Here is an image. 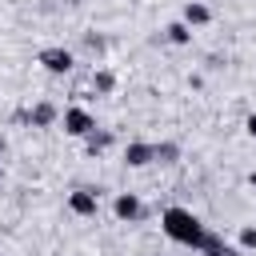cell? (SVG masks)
I'll return each mask as SVG.
<instances>
[{
  "label": "cell",
  "instance_id": "1",
  "mask_svg": "<svg viewBox=\"0 0 256 256\" xmlns=\"http://www.w3.org/2000/svg\"><path fill=\"white\" fill-rule=\"evenodd\" d=\"M160 228L176 240V244H188V248H200L204 244V224H200V216L196 212H188V208H168L164 216H160Z\"/></svg>",
  "mask_w": 256,
  "mask_h": 256
},
{
  "label": "cell",
  "instance_id": "2",
  "mask_svg": "<svg viewBox=\"0 0 256 256\" xmlns=\"http://www.w3.org/2000/svg\"><path fill=\"white\" fill-rule=\"evenodd\" d=\"M64 132H68V136H88V132H96L92 112H88V108H68V112H64Z\"/></svg>",
  "mask_w": 256,
  "mask_h": 256
},
{
  "label": "cell",
  "instance_id": "3",
  "mask_svg": "<svg viewBox=\"0 0 256 256\" xmlns=\"http://www.w3.org/2000/svg\"><path fill=\"white\" fill-rule=\"evenodd\" d=\"M40 64H44L52 76H64V72H72V52H68V48H44V52H40Z\"/></svg>",
  "mask_w": 256,
  "mask_h": 256
},
{
  "label": "cell",
  "instance_id": "4",
  "mask_svg": "<svg viewBox=\"0 0 256 256\" xmlns=\"http://www.w3.org/2000/svg\"><path fill=\"white\" fill-rule=\"evenodd\" d=\"M152 160H156V144H140V140H136V144L124 148V164H128V168H144V164H152Z\"/></svg>",
  "mask_w": 256,
  "mask_h": 256
},
{
  "label": "cell",
  "instance_id": "5",
  "mask_svg": "<svg viewBox=\"0 0 256 256\" xmlns=\"http://www.w3.org/2000/svg\"><path fill=\"white\" fill-rule=\"evenodd\" d=\"M68 208H72L76 216H96L100 200H96V192H88V188H76V192L68 196Z\"/></svg>",
  "mask_w": 256,
  "mask_h": 256
},
{
  "label": "cell",
  "instance_id": "6",
  "mask_svg": "<svg viewBox=\"0 0 256 256\" xmlns=\"http://www.w3.org/2000/svg\"><path fill=\"white\" fill-rule=\"evenodd\" d=\"M112 208H116V216H120V220H140V212H144V208H140V200H136L132 192H120Z\"/></svg>",
  "mask_w": 256,
  "mask_h": 256
},
{
  "label": "cell",
  "instance_id": "7",
  "mask_svg": "<svg viewBox=\"0 0 256 256\" xmlns=\"http://www.w3.org/2000/svg\"><path fill=\"white\" fill-rule=\"evenodd\" d=\"M56 116H60V112H56V104H48V100H40V104H36V108L28 112V120H32L36 128H48V124H52Z\"/></svg>",
  "mask_w": 256,
  "mask_h": 256
},
{
  "label": "cell",
  "instance_id": "8",
  "mask_svg": "<svg viewBox=\"0 0 256 256\" xmlns=\"http://www.w3.org/2000/svg\"><path fill=\"white\" fill-rule=\"evenodd\" d=\"M208 20H212L208 4H200V0H188L184 4V24H208Z\"/></svg>",
  "mask_w": 256,
  "mask_h": 256
},
{
  "label": "cell",
  "instance_id": "9",
  "mask_svg": "<svg viewBox=\"0 0 256 256\" xmlns=\"http://www.w3.org/2000/svg\"><path fill=\"white\" fill-rule=\"evenodd\" d=\"M108 144H112V132H88V136H84V148H88L92 156H96V152H104Z\"/></svg>",
  "mask_w": 256,
  "mask_h": 256
},
{
  "label": "cell",
  "instance_id": "10",
  "mask_svg": "<svg viewBox=\"0 0 256 256\" xmlns=\"http://www.w3.org/2000/svg\"><path fill=\"white\" fill-rule=\"evenodd\" d=\"M164 32H168V40H172V44H188V40H192V32H188V24H168Z\"/></svg>",
  "mask_w": 256,
  "mask_h": 256
},
{
  "label": "cell",
  "instance_id": "11",
  "mask_svg": "<svg viewBox=\"0 0 256 256\" xmlns=\"http://www.w3.org/2000/svg\"><path fill=\"white\" fill-rule=\"evenodd\" d=\"M176 156H180V148H176V144H156V160H160V164H172Z\"/></svg>",
  "mask_w": 256,
  "mask_h": 256
},
{
  "label": "cell",
  "instance_id": "12",
  "mask_svg": "<svg viewBox=\"0 0 256 256\" xmlns=\"http://www.w3.org/2000/svg\"><path fill=\"white\" fill-rule=\"evenodd\" d=\"M112 84H116L112 72H96V76H92V88H96V92H112Z\"/></svg>",
  "mask_w": 256,
  "mask_h": 256
},
{
  "label": "cell",
  "instance_id": "13",
  "mask_svg": "<svg viewBox=\"0 0 256 256\" xmlns=\"http://www.w3.org/2000/svg\"><path fill=\"white\" fill-rule=\"evenodd\" d=\"M240 248H256V228H240Z\"/></svg>",
  "mask_w": 256,
  "mask_h": 256
},
{
  "label": "cell",
  "instance_id": "14",
  "mask_svg": "<svg viewBox=\"0 0 256 256\" xmlns=\"http://www.w3.org/2000/svg\"><path fill=\"white\" fill-rule=\"evenodd\" d=\"M244 128H248V136H256V112H252V116L244 120Z\"/></svg>",
  "mask_w": 256,
  "mask_h": 256
},
{
  "label": "cell",
  "instance_id": "15",
  "mask_svg": "<svg viewBox=\"0 0 256 256\" xmlns=\"http://www.w3.org/2000/svg\"><path fill=\"white\" fill-rule=\"evenodd\" d=\"M248 180H252V184H256V172H252V176H248Z\"/></svg>",
  "mask_w": 256,
  "mask_h": 256
}]
</instances>
